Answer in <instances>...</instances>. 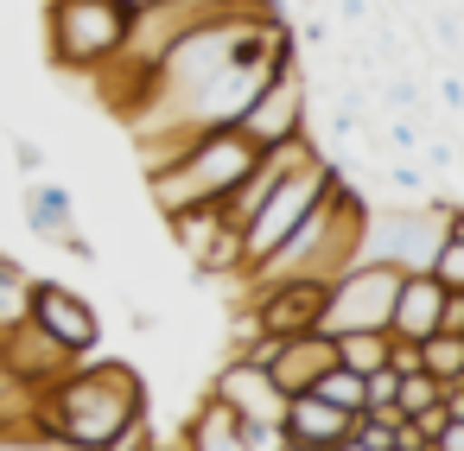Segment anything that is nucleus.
<instances>
[{
    "instance_id": "nucleus-1",
    "label": "nucleus",
    "mask_w": 464,
    "mask_h": 451,
    "mask_svg": "<svg viewBox=\"0 0 464 451\" xmlns=\"http://www.w3.org/2000/svg\"><path fill=\"white\" fill-rule=\"evenodd\" d=\"M147 407V381L128 362H102V356H77L45 394H33V419L45 432V445H115V432Z\"/></svg>"
},
{
    "instance_id": "nucleus-2",
    "label": "nucleus",
    "mask_w": 464,
    "mask_h": 451,
    "mask_svg": "<svg viewBox=\"0 0 464 451\" xmlns=\"http://www.w3.org/2000/svg\"><path fill=\"white\" fill-rule=\"evenodd\" d=\"M261 159V147L236 128V121H217V128H198L172 159L147 166V191H153V210L160 216H179V210H198V204H223L248 166Z\"/></svg>"
},
{
    "instance_id": "nucleus-3",
    "label": "nucleus",
    "mask_w": 464,
    "mask_h": 451,
    "mask_svg": "<svg viewBox=\"0 0 464 451\" xmlns=\"http://www.w3.org/2000/svg\"><path fill=\"white\" fill-rule=\"evenodd\" d=\"M337 178H343V166L312 140V153L293 159V166L267 185V197L248 210V223H242V273H255V267H261V261H267V254L318 210V197H324Z\"/></svg>"
},
{
    "instance_id": "nucleus-4",
    "label": "nucleus",
    "mask_w": 464,
    "mask_h": 451,
    "mask_svg": "<svg viewBox=\"0 0 464 451\" xmlns=\"http://www.w3.org/2000/svg\"><path fill=\"white\" fill-rule=\"evenodd\" d=\"M134 14L121 0H45V45L58 71L96 77L102 64H115L134 45Z\"/></svg>"
},
{
    "instance_id": "nucleus-5",
    "label": "nucleus",
    "mask_w": 464,
    "mask_h": 451,
    "mask_svg": "<svg viewBox=\"0 0 464 451\" xmlns=\"http://www.w3.org/2000/svg\"><path fill=\"white\" fill-rule=\"evenodd\" d=\"M401 273H407V267H394V261L356 254V261L331 280L318 331H331V337H337V331H388V318H394V293H401Z\"/></svg>"
},
{
    "instance_id": "nucleus-6",
    "label": "nucleus",
    "mask_w": 464,
    "mask_h": 451,
    "mask_svg": "<svg viewBox=\"0 0 464 451\" xmlns=\"http://www.w3.org/2000/svg\"><path fill=\"white\" fill-rule=\"evenodd\" d=\"M445 242V216H439V197H413L407 210H369L362 216V254L375 261H394V267H432Z\"/></svg>"
},
{
    "instance_id": "nucleus-7",
    "label": "nucleus",
    "mask_w": 464,
    "mask_h": 451,
    "mask_svg": "<svg viewBox=\"0 0 464 451\" xmlns=\"http://www.w3.org/2000/svg\"><path fill=\"white\" fill-rule=\"evenodd\" d=\"M236 128H242L255 147H286V140H305V134H312V90H305L299 58L280 64V71L248 96V109L236 115Z\"/></svg>"
},
{
    "instance_id": "nucleus-8",
    "label": "nucleus",
    "mask_w": 464,
    "mask_h": 451,
    "mask_svg": "<svg viewBox=\"0 0 464 451\" xmlns=\"http://www.w3.org/2000/svg\"><path fill=\"white\" fill-rule=\"evenodd\" d=\"M71 362H77V356H71L45 324H33V312H26L20 324L0 331V381H14L26 400H33V394H45Z\"/></svg>"
},
{
    "instance_id": "nucleus-9",
    "label": "nucleus",
    "mask_w": 464,
    "mask_h": 451,
    "mask_svg": "<svg viewBox=\"0 0 464 451\" xmlns=\"http://www.w3.org/2000/svg\"><path fill=\"white\" fill-rule=\"evenodd\" d=\"M33 324H45L71 356H96V343H102L96 305L77 286H64V280H33Z\"/></svg>"
},
{
    "instance_id": "nucleus-10",
    "label": "nucleus",
    "mask_w": 464,
    "mask_h": 451,
    "mask_svg": "<svg viewBox=\"0 0 464 451\" xmlns=\"http://www.w3.org/2000/svg\"><path fill=\"white\" fill-rule=\"evenodd\" d=\"M242 419H280L286 413V388L274 381V369L267 362H248V356H229L223 369H217V381H210Z\"/></svg>"
},
{
    "instance_id": "nucleus-11",
    "label": "nucleus",
    "mask_w": 464,
    "mask_h": 451,
    "mask_svg": "<svg viewBox=\"0 0 464 451\" xmlns=\"http://www.w3.org/2000/svg\"><path fill=\"white\" fill-rule=\"evenodd\" d=\"M350 419H356V413H343V407L318 400L312 388H305V394H286V413H280V426H286V445H324V451H343V438H350Z\"/></svg>"
},
{
    "instance_id": "nucleus-12",
    "label": "nucleus",
    "mask_w": 464,
    "mask_h": 451,
    "mask_svg": "<svg viewBox=\"0 0 464 451\" xmlns=\"http://www.w3.org/2000/svg\"><path fill=\"white\" fill-rule=\"evenodd\" d=\"M337 362V343H331V331H299V337H280V350H274V381L286 388V394H305L324 369Z\"/></svg>"
},
{
    "instance_id": "nucleus-13",
    "label": "nucleus",
    "mask_w": 464,
    "mask_h": 451,
    "mask_svg": "<svg viewBox=\"0 0 464 451\" xmlns=\"http://www.w3.org/2000/svg\"><path fill=\"white\" fill-rule=\"evenodd\" d=\"M20 204H26V229H33L39 242L64 248V235L77 229V197H71L58 178H39V172H33V185L20 191Z\"/></svg>"
},
{
    "instance_id": "nucleus-14",
    "label": "nucleus",
    "mask_w": 464,
    "mask_h": 451,
    "mask_svg": "<svg viewBox=\"0 0 464 451\" xmlns=\"http://www.w3.org/2000/svg\"><path fill=\"white\" fill-rule=\"evenodd\" d=\"M179 445H185V451H242V413L210 388V394L191 407V419L179 426Z\"/></svg>"
},
{
    "instance_id": "nucleus-15",
    "label": "nucleus",
    "mask_w": 464,
    "mask_h": 451,
    "mask_svg": "<svg viewBox=\"0 0 464 451\" xmlns=\"http://www.w3.org/2000/svg\"><path fill=\"white\" fill-rule=\"evenodd\" d=\"M331 343H337V362H343V369L369 375V369H382V362H388V343H394V331H337Z\"/></svg>"
},
{
    "instance_id": "nucleus-16",
    "label": "nucleus",
    "mask_w": 464,
    "mask_h": 451,
    "mask_svg": "<svg viewBox=\"0 0 464 451\" xmlns=\"http://www.w3.org/2000/svg\"><path fill=\"white\" fill-rule=\"evenodd\" d=\"M420 369L439 375V381H458L464 375V331H426L420 337Z\"/></svg>"
},
{
    "instance_id": "nucleus-17",
    "label": "nucleus",
    "mask_w": 464,
    "mask_h": 451,
    "mask_svg": "<svg viewBox=\"0 0 464 451\" xmlns=\"http://www.w3.org/2000/svg\"><path fill=\"white\" fill-rule=\"evenodd\" d=\"M312 394L331 400V407H343V413H362V407H369V381H362L356 369H343V362H331V369L312 381Z\"/></svg>"
},
{
    "instance_id": "nucleus-18",
    "label": "nucleus",
    "mask_w": 464,
    "mask_h": 451,
    "mask_svg": "<svg viewBox=\"0 0 464 451\" xmlns=\"http://www.w3.org/2000/svg\"><path fill=\"white\" fill-rule=\"evenodd\" d=\"M33 312V273L20 267V261H7V254H0V331H7V324H20Z\"/></svg>"
},
{
    "instance_id": "nucleus-19",
    "label": "nucleus",
    "mask_w": 464,
    "mask_h": 451,
    "mask_svg": "<svg viewBox=\"0 0 464 451\" xmlns=\"http://www.w3.org/2000/svg\"><path fill=\"white\" fill-rule=\"evenodd\" d=\"M432 273H439L451 293H464V229H445V242H439V254H432Z\"/></svg>"
},
{
    "instance_id": "nucleus-20",
    "label": "nucleus",
    "mask_w": 464,
    "mask_h": 451,
    "mask_svg": "<svg viewBox=\"0 0 464 451\" xmlns=\"http://www.w3.org/2000/svg\"><path fill=\"white\" fill-rule=\"evenodd\" d=\"M439 394H445V381L426 375V369H413V375H401V394H394V400H401V413H420V407H432Z\"/></svg>"
},
{
    "instance_id": "nucleus-21",
    "label": "nucleus",
    "mask_w": 464,
    "mask_h": 451,
    "mask_svg": "<svg viewBox=\"0 0 464 451\" xmlns=\"http://www.w3.org/2000/svg\"><path fill=\"white\" fill-rule=\"evenodd\" d=\"M147 445H153V413L140 407V413H134V419L115 432V451H147Z\"/></svg>"
},
{
    "instance_id": "nucleus-22",
    "label": "nucleus",
    "mask_w": 464,
    "mask_h": 451,
    "mask_svg": "<svg viewBox=\"0 0 464 451\" xmlns=\"http://www.w3.org/2000/svg\"><path fill=\"white\" fill-rule=\"evenodd\" d=\"M14 166H20V172L33 178V172H45V153H39L33 140H14Z\"/></svg>"
},
{
    "instance_id": "nucleus-23",
    "label": "nucleus",
    "mask_w": 464,
    "mask_h": 451,
    "mask_svg": "<svg viewBox=\"0 0 464 451\" xmlns=\"http://www.w3.org/2000/svg\"><path fill=\"white\" fill-rule=\"evenodd\" d=\"M432 451H464V419H451V413H445V426H439Z\"/></svg>"
},
{
    "instance_id": "nucleus-24",
    "label": "nucleus",
    "mask_w": 464,
    "mask_h": 451,
    "mask_svg": "<svg viewBox=\"0 0 464 451\" xmlns=\"http://www.w3.org/2000/svg\"><path fill=\"white\" fill-rule=\"evenodd\" d=\"M439 102H445L451 115H464V77H445V83H439Z\"/></svg>"
},
{
    "instance_id": "nucleus-25",
    "label": "nucleus",
    "mask_w": 464,
    "mask_h": 451,
    "mask_svg": "<svg viewBox=\"0 0 464 451\" xmlns=\"http://www.w3.org/2000/svg\"><path fill=\"white\" fill-rule=\"evenodd\" d=\"M445 413H451V419H464V375H458V381H445Z\"/></svg>"
}]
</instances>
